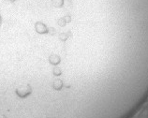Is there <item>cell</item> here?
I'll return each mask as SVG.
<instances>
[{
  "mask_svg": "<svg viewBox=\"0 0 148 118\" xmlns=\"http://www.w3.org/2000/svg\"><path fill=\"white\" fill-rule=\"evenodd\" d=\"M2 25V18H1V15H0V25Z\"/></svg>",
  "mask_w": 148,
  "mask_h": 118,
  "instance_id": "5",
  "label": "cell"
},
{
  "mask_svg": "<svg viewBox=\"0 0 148 118\" xmlns=\"http://www.w3.org/2000/svg\"><path fill=\"white\" fill-rule=\"evenodd\" d=\"M52 5L54 8H61L64 5V0H52Z\"/></svg>",
  "mask_w": 148,
  "mask_h": 118,
  "instance_id": "4",
  "label": "cell"
},
{
  "mask_svg": "<svg viewBox=\"0 0 148 118\" xmlns=\"http://www.w3.org/2000/svg\"><path fill=\"white\" fill-rule=\"evenodd\" d=\"M34 28H35V31H36V32L38 34H40V35H49L48 34L49 26H47L44 23H42V22L35 23Z\"/></svg>",
  "mask_w": 148,
  "mask_h": 118,
  "instance_id": "2",
  "label": "cell"
},
{
  "mask_svg": "<svg viewBox=\"0 0 148 118\" xmlns=\"http://www.w3.org/2000/svg\"><path fill=\"white\" fill-rule=\"evenodd\" d=\"M32 92H33V88L29 84H21L20 86H18L16 88V90H15V94L17 95V97L23 98V99L30 97Z\"/></svg>",
  "mask_w": 148,
  "mask_h": 118,
  "instance_id": "1",
  "label": "cell"
},
{
  "mask_svg": "<svg viewBox=\"0 0 148 118\" xmlns=\"http://www.w3.org/2000/svg\"><path fill=\"white\" fill-rule=\"evenodd\" d=\"M9 1H10V2H15L16 0H9Z\"/></svg>",
  "mask_w": 148,
  "mask_h": 118,
  "instance_id": "6",
  "label": "cell"
},
{
  "mask_svg": "<svg viewBox=\"0 0 148 118\" xmlns=\"http://www.w3.org/2000/svg\"><path fill=\"white\" fill-rule=\"evenodd\" d=\"M71 22V15H66V16L59 18L57 20V25L60 27H65L66 25Z\"/></svg>",
  "mask_w": 148,
  "mask_h": 118,
  "instance_id": "3",
  "label": "cell"
}]
</instances>
